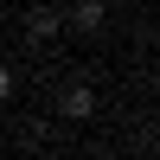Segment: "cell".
<instances>
[{
	"label": "cell",
	"instance_id": "obj_1",
	"mask_svg": "<svg viewBox=\"0 0 160 160\" xmlns=\"http://www.w3.org/2000/svg\"><path fill=\"white\" fill-rule=\"evenodd\" d=\"M64 26H71L77 38H96L102 26H109V7H102V0H71V13H64Z\"/></svg>",
	"mask_w": 160,
	"mask_h": 160
},
{
	"label": "cell",
	"instance_id": "obj_2",
	"mask_svg": "<svg viewBox=\"0 0 160 160\" xmlns=\"http://www.w3.org/2000/svg\"><path fill=\"white\" fill-rule=\"evenodd\" d=\"M58 115L64 122H90V115H96V90L90 83H64L58 90Z\"/></svg>",
	"mask_w": 160,
	"mask_h": 160
},
{
	"label": "cell",
	"instance_id": "obj_3",
	"mask_svg": "<svg viewBox=\"0 0 160 160\" xmlns=\"http://www.w3.org/2000/svg\"><path fill=\"white\" fill-rule=\"evenodd\" d=\"M64 32V13L58 7H32L26 13V38H32V45H45V38H58Z\"/></svg>",
	"mask_w": 160,
	"mask_h": 160
},
{
	"label": "cell",
	"instance_id": "obj_4",
	"mask_svg": "<svg viewBox=\"0 0 160 160\" xmlns=\"http://www.w3.org/2000/svg\"><path fill=\"white\" fill-rule=\"evenodd\" d=\"M13 90H19V83H13V71L0 64V102H13Z\"/></svg>",
	"mask_w": 160,
	"mask_h": 160
}]
</instances>
